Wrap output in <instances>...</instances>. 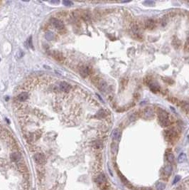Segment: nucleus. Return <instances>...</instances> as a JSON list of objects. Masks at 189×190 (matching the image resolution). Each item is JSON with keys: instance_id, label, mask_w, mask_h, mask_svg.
<instances>
[{"instance_id": "f257e3e1", "label": "nucleus", "mask_w": 189, "mask_h": 190, "mask_svg": "<svg viewBox=\"0 0 189 190\" xmlns=\"http://www.w3.org/2000/svg\"><path fill=\"white\" fill-rule=\"evenodd\" d=\"M159 123L162 127H167L169 125L170 121L168 119V116L167 115V113L165 112L164 110H161L159 114Z\"/></svg>"}, {"instance_id": "f03ea898", "label": "nucleus", "mask_w": 189, "mask_h": 190, "mask_svg": "<svg viewBox=\"0 0 189 190\" xmlns=\"http://www.w3.org/2000/svg\"><path fill=\"white\" fill-rule=\"evenodd\" d=\"M93 82L95 83V84L97 86V87L98 88V89L100 90L101 92L102 93H105L107 90L108 89V85L107 83V82L102 79H94L93 80Z\"/></svg>"}, {"instance_id": "7ed1b4c3", "label": "nucleus", "mask_w": 189, "mask_h": 190, "mask_svg": "<svg viewBox=\"0 0 189 190\" xmlns=\"http://www.w3.org/2000/svg\"><path fill=\"white\" fill-rule=\"evenodd\" d=\"M50 24L53 26L56 29H57L58 31H61L65 29V26L63 22L61 20L56 19V18H51L50 19Z\"/></svg>"}, {"instance_id": "20e7f679", "label": "nucleus", "mask_w": 189, "mask_h": 190, "mask_svg": "<svg viewBox=\"0 0 189 190\" xmlns=\"http://www.w3.org/2000/svg\"><path fill=\"white\" fill-rule=\"evenodd\" d=\"M50 55L53 56V58H55L56 61H59V62H63L65 60V57L63 56V54L58 51H53L50 53Z\"/></svg>"}, {"instance_id": "39448f33", "label": "nucleus", "mask_w": 189, "mask_h": 190, "mask_svg": "<svg viewBox=\"0 0 189 190\" xmlns=\"http://www.w3.org/2000/svg\"><path fill=\"white\" fill-rule=\"evenodd\" d=\"M34 159L35 162L38 165H43L46 162V157L43 154H41V153L36 154L34 156Z\"/></svg>"}, {"instance_id": "423d86ee", "label": "nucleus", "mask_w": 189, "mask_h": 190, "mask_svg": "<svg viewBox=\"0 0 189 190\" xmlns=\"http://www.w3.org/2000/svg\"><path fill=\"white\" fill-rule=\"evenodd\" d=\"M58 86H59V88L61 89V92L68 93V92H69V91L72 89V86H71L69 83H66V82H64V81L61 82V83H59Z\"/></svg>"}, {"instance_id": "0eeeda50", "label": "nucleus", "mask_w": 189, "mask_h": 190, "mask_svg": "<svg viewBox=\"0 0 189 190\" xmlns=\"http://www.w3.org/2000/svg\"><path fill=\"white\" fill-rule=\"evenodd\" d=\"M79 73L80 74V76L83 78H85L88 76L90 73V69L88 66H83L79 68Z\"/></svg>"}, {"instance_id": "6e6552de", "label": "nucleus", "mask_w": 189, "mask_h": 190, "mask_svg": "<svg viewBox=\"0 0 189 190\" xmlns=\"http://www.w3.org/2000/svg\"><path fill=\"white\" fill-rule=\"evenodd\" d=\"M143 117L145 119H151L154 117V111L151 108H146L143 112Z\"/></svg>"}, {"instance_id": "1a4fd4ad", "label": "nucleus", "mask_w": 189, "mask_h": 190, "mask_svg": "<svg viewBox=\"0 0 189 190\" xmlns=\"http://www.w3.org/2000/svg\"><path fill=\"white\" fill-rule=\"evenodd\" d=\"M112 137L113 142L117 143V142H119L120 140V138H121V132L118 129L114 130L113 132H112Z\"/></svg>"}, {"instance_id": "9d476101", "label": "nucleus", "mask_w": 189, "mask_h": 190, "mask_svg": "<svg viewBox=\"0 0 189 190\" xmlns=\"http://www.w3.org/2000/svg\"><path fill=\"white\" fill-rule=\"evenodd\" d=\"M10 159L14 162H18L21 159V153L18 152H13L10 155Z\"/></svg>"}, {"instance_id": "9b49d317", "label": "nucleus", "mask_w": 189, "mask_h": 190, "mask_svg": "<svg viewBox=\"0 0 189 190\" xmlns=\"http://www.w3.org/2000/svg\"><path fill=\"white\" fill-rule=\"evenodd\" d=\"M28 98V93L26 92H22L17 96V101L19 102H25Z\"/></svg>"}, {"instance_id": "f8f14e48", "label": "nucleus", "mask_w": 189, "mask_h": 190, "mask_svg": "<svg viewBox=\"0 0 189 190\" xmlns=\"http://www.w3.org/2000/svg\"><path fill=\"white\" fill-rule=\"evenodd\" d=\"M165 135L168 140H172L176 137V133L172 130H166L165 132Z\"/></svg>"}, {"instance_id": "ddd939ff", "label": "nucleus", "mask_w": 189, "mask_h": 190, "mask_svg": "<svg viewBox=\"0 0 189 190\" xmlns=\"http://www.w3.org/2000/svg\"><path fill=\"white\" fill-rule=\"evenodd\" d=\"M106 182H107L106 177L104 174H100L96 179V182L98 184H104L106 183Z\"/></svg>"}, {"instance_id": "4468645a", "label": "nucleus", "mask_w": 189, "mask_h": 190, "mask_svg": "<svg viewBox=\"0 0 189 190\" xmlns=\"http://www.w3.org/2000/svg\"><path fill=\"white\" fill-rule=\"evenodd\" d=\"M17 167H18V169L20 172H27V167L24 163H22V162L18 163Z\"/></svg>"}, {"instance_id": "2eb2a0df", "label": "nucleus", "mask_w": 189, "mask_h": 190, "mask_svg": "<svg viewBox=\"0 0 189 190\" xmlns=\"http://www.w3.org/2000/svg\"><path fill=\"white\" fill-rule=\"evenodd\" d=\"M155 26V22L152 19H149L146 22V27L148 29H153Z\"/></svg>"}, {"instance_id": "dca6fc26", "label": "nucleus", "mask_w": 189, "mask_h": 190, "mask_svg": "<svg viewBox=\"0 0 189 190\" xmlns=\"http://www.w3.org/2000/svg\"><path fill=\"white\" fill-rule=\"evenodd\" d=\"M117 151H118V144L117 142H113L111 144V152L114 154L117 152Z\"/></svg>"}, {"instance_id": "f3484780", "label": "nucleus", "mask_w": 189, "mask_h": 190, "mask_svg": "<svg viewBox=\"0 0 189 190\" xmlns=\"http://www.w3.org/2000/svg\"><path fill=\"white\" fill-rule=\"evenodd\" d=\"M106 115H107L106 111H105V110H102H102H100L97 113L96 117H97L98 118L101 119V118H104Z\"/></svg>"}, {"instance_id": "a211bd4d", "label": "nucleus", "mask_w": 189, "mask_h": 190, "mask_svg": "<svg viewBox=\"0 0 189 190\" xmlns=\"http://www.w3.org/2000/svg\"><path fill=\"white\" fill-rule=\"evenodd\" d=\"M186 160H187V157H186V154H184V153H181L178 157V161L179 163H182V162L186 161Z\"/></svg>"}, {"instance_id": "6ab92c4d", "label": "nucleus", "mask_w": 189, "mask_h": 190, "mask_svg": "<svg viewBox=\"0 0 189 190\" xmlns=\"http://www.w3.org/2000/svg\"><path fill=\"white\" fill-rule=\"evenodd\" d=\"M92 147L94 148H95V149H100L101 147H102V143L99 140L94 141L92 142Z\"/></svg>"}, {"instance_id": "aec40b11", "label": "nucleus", "mask_w": 189, "mask_h": 190, "mask_svg": "<svg viewBox=\"0 0 189 190\" xmlns=\"http://www.w3.org/2000/svg\"><path fill=\"white\" fill-rule=\"evenodd\" d=\"M46 38L47 40H49V41H52V40H54L56 38V35L52 33V32H47L46 34Z\"/></svg>"}, {"instance_id": "412c9836", "label": "nucleus", "mask_w": 189, "mask_h": 190, "mask_svg": "<svg viewBox=\"0 0 189 190\" xmlns=\"http://www.w3.org/2000/svg\"><path fill=\"white\" fill-rule=\"evenodd\" d=\"M149 88L151 89V90L154 93H156L159 90V88L157 85L154 84V83H151L149 85Z\"/></svg>"}, {"instance_id": "4be33fe9", "label": "nucleus", "mask_w": 189, "mask_h": 190, "mask_svg": "<svg viewBox=\"0 0 189 190\" xmlns=\"http://www.w3.org/2000/svg\"><path fill=\"white\" fill-rule=\"evenodd\" d=\"M156 190H164L166 188V185L165 184H164L163 182H158L156 185Z\"/></svg>"}, {"instance_id": "5701e85b", "label": "nucleus", "mask_w": 189, "mask_h": 190, "mask_svg": "<svg viewBox=\"0 0 189 190\" xmlns=\"http://www.w3.org/2000/svg\"><path fill=\"white\" fill-rule=\"evenodd\" d=\"M164 170H165V173L167 175H170L171 172H172V167L170 165H167L165 168H164Z\"/></svg>"}, {"instance_id": "b1692460", "label": "nucleus", "mask_w": 189, "mask_h": 190, "mask_svg": "<svg viewBox=\"0 0 189 190\" xmlns=\"http://www.w3.org/2000/svg\"><path fill=\"white\" fill-rule=\"evenodd\" d=\"M119 177H120V179H121V181L125 184V185H128L129 184V182L127 181V179H126V178L122 174H120V173H119Z\"/></svg>"}, {"instance_id": "393cba45", "label": "nucleus", "mask_w": 189, "mask_h": 190, "mask_svg": "<svg viewBox=\"0 0 189 190\" xmlns=\"http://www.w3.org/2000/svg\"><path fill=\"white\" fill-rule=\"evenodd\" d=\"M167 160H168V161L170 162H174V155L172 153H168V154H167Z\"/></svg>"}, {"instance_id": "a878e982", "label": "nucleus", "mask_w": 189, "mask_h": 190, "mask_svg": "<svg viewBox=\"0 0 189 190\" xmlns=\"http://www.w3.org/2000/svg\"><path fill=\"white\" fill-rule=\"evenodd\" d=\"M63 4H64V6H66V7H70L73 4L72 1H68V0H64L63 1Z\"/></svg>"}, {"instance_id": "bb28decb", "label": "nucleus", "mask_w": 189, "mask_h": 190, "mask_svg": "<svg viewBox=\"0 0 189 190\" xmlns=\"http://www.w3.org/2000/svg\"><path fill=\"white\" fill-rule=\"evenodd\" d=\"M53 91L55 92V93H61V89H60L58 86H54L53 87Z\"/></svg>"}, {"instance_id": "cd10ccee", "label": "nucleus", "mask_w": 189, "mask_h": 190, "mask_svg": "<svg viewBox=\"0 0 189 190\" xmlns=\"http://www.w3.org/2000/svg\"><path fill=\"white\" fill-rule=\"evenodd\" d=\"M27 44H28V46L30 48H31V49H34L33 44H32V37H29V38L28 39V41H27Z\"/></svg>"}, {"instance_id": "c85d7f7f", "label": "nucleus", "mask_w": 189, "mask_h": 190, "mask_svg": "<svg viewBox=\"0 0 189 190\" xmlns=\"http://www.w3.org/2000/svg\"><path fill=\"white\" fill-rule=\"evenodd\" d=\"M129 119L131 120V121H134L136 120V116H135V114L134 113H131V115H129Z\"/></svg>"}, {"instance_id": "c756f323", "label": "nucleus", "mask_w": 189, "mask_h": 190, "mask_svg": "<svg viewBox=\"0 0 189 190\" xmlns=\"http://www.w3.org/2000/svg\"><path fill=\"white\" fill-rule=\"evenodd\" d=\"M181 179V177L180 176H176L174 178V180L173 182V184H176L177 182H178Z\"/></svg>"}, {"instance_id": "7c9ffc66", "label": "nucleus", "mask_w": 189, "mask_h": 190, "mask_svg": "<svg viewBox=\"0 0 189 190\" xmlns=\"http://www.w3.org/2000/svg\"><path fill=\"white\" fill-rule=\"evenodd\" d=\"M141 190H152V189L149 188V187H144V188H143Z\"/></svg>"}, {"instance_id": "2f4dec72", "label": "nucleus", "mask_w": 189, "mask_h": 190, "mask_svg": "<svg viewBox=\"0 0 189 190\" xmlns=\"http://www.w3.org/2000/svg\"><path fill=\"white\" fill-rule=\"evenodd\" d=\"M50 2V3H55V4H56V3H58L59 1H51Z\"/></svg>"}, {"instance_id": "473e14b6", "label": "nucleus", "mask_w": 189, "mask_h": 190, "mask_svg": "<svg viewBox=\"0 0 189 190\" xmlns=\"http://www.w3.org/2000/svg\"><path fill=\"white\" fill-rule=\"evenodd\" d=\"M188 139H189V136H188Z\"/></svg>"}]
</instances>
